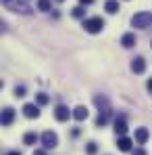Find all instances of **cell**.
Here are the masks:
<instances>
[{
    "mask_svg": "<svg viewBox=\"0 0 152 155\" xmlns=\"http://www.w3.org/2000/svg\"><path fill=\"white\" fill-rule=\"evenodd\" d=\"M2 2H4V4H6V6H8V4H11V2H13V0H2Z\"/></svg>",
    "mask_w": 152,
    "mask_h": 155,
    "instance_id": "obj_28",
    "label": "cell"
},
{
    "mask_svg": "<svg viewBox=\"0 0 152 155\" xmlns=\"http://www.w3.org/2000/svg\"><path fill=\"white\" fill-rule=\"evenodd\" d=\"M88 115H90V111H88L83 105H79V107H75V109H73V117H75L77 122H83V120H88Z\"/></svg>",
    "mask_w": 152,
    "mask_h": 155,
    "instance_id": "obj_12",
    "label": "cell"
},
{
    "mask_svg": "<svg viewBox=\"0 0 152 155\" xmlns=\"http://www.w3.org/2000/svg\"><path fill=\"white\" fill-rule=\"evenodd\" d=\"M115 132H117V136H125L127 134V122L123 115L115 120Z\"/></svg>",
    "mask_w": 152,
    "mask_h": 155,
    "instance_id": "obj_9",
    "label": "cell"
},
{
    "mask_svg": "<svg viewBox=\"0 0 152 155\" xmlns=\"http://www.w3.org/2000/svg\"><path fill=\"white\" fill-rule=\"evenodd\" d=\"M71 15H73V17H77V19H81V17L85 15V11H83V6H75V8L71 11Z\"/></svg>",
    "mask_w": 152,
    "mask_h": 155,
    "instance_id": "obj_19",
    "label": "cell"
},
{
    "mask_svg": "<svg viewBox=\"0 0 152 155\" xmlns=\"http://www.w3.org/2000/svg\"><path fill=\"white\" fill-rule=\"evenodd\" d=\"M146 86H148V90H150V92H152V78H150V80H148V84H146Z\"/></svg>",
    "mask_w": 152,
    "mask_h": 155,
    "instance_id": "obj_26",
    "label": "cell"
},
{
    "mask_svg": "<svg viewBox=\"0 0 152 155\" xmlns=\"http://www.w3.org/2000/svg\"><path fill=\"white\" fill-rule=\"evenodd\" d=\"M33 155H48V153H46L44 149H36V151H33Z\"/></svg>",
    "mask_w": 152,
    "mask_h": 155,
    "instance_id": "obj_24",
    "label": "cell"
},
{
    "mask_svg": "<svg viewBox=\"0 0 152 155\" xmlns=\"http://www.w3.org/2000/svg\"><path fill=\"white\" fill-rule=\"evenodd\" d=\"M121 44H123L125 48H131V46H135V34H131V31L123 34V38H121Z\"/></svg>",
    "mask_w": 152,
    "mask_h": 155,
    "instance_id": "obj_13",
    "label": "cell"
},
{
    "mask_svg": "<svg viewBox=\"0 0 152 155\" xmlns=\"http://www.w3.org/2000/svg\"><path fill=\"white\" fill-rule=\"evenodd\" d=\"M15 120V109L13 107H4L2 109V126H11Z\"/></svg>",
    "mask_w": 152,
    "mask_h": 155,
    "instance_id": "obj_8",
    "label": "cell"
},
{
    "mask_svg": "<svg viewBox=\"0 0 152 155\" xmlns=\"http://www.w3.org/2000/svg\"><path fill=\"white\" fill-rule=\"evenodd\" d=\"M42 145H44V149H54V147L58 145V136H56L52 130H46V132L42 134Z\"/></svg>",
    "mask_w": 152,
    "mask_h": 155,
    "instance_id": "obj_3",
    "label": "cell"
},
{
    "mask_svg": "<svg viewBox=\"0 0 152 155\" xmlns=\"http://www.w3.org/2000/svg\"><path fill=\"white\" fill-rule=\"evenodd\" d=\"M148 138H150L148 128H135V143H138V145H144Z\"/></svg>",
    "mask_w": 152,
    "mask_h": 155,
    "instance_id": "obj_10",
    "label": "cell"
},
{
    "mask_svg": "<svg viewBox=\"0 0 152 155\" xmlns=\"http://www.w3.org/2000/svg\"><path fill=\"white\" fill-rule=\"evenodd\" d=\"M54 117L58 122H67L69 117H73V111H69V107H65V105H58L54 109Z\"/></svg>",
    "mask_w": 152,
    "mask_h": 155,
    "instance_id": "obj_5",
    "label": "cell"
},
{
    "mask_svg": "<svg viewBox=\"0 0 152 155\" xmlns=\"http://www.w3.org/2000/svg\"><path fill=\"white\" fill-rule=\"evenodd\" d=\"M6 155H21V153H19V151H8Z\"/></svg>",
    "mask_w": 152,
    "mask_h": 155,
    "instance_id": "obj_27",
    "label": "cell"
},
{
    "mask_svg": "<svg viewBox=\"0 0 152 155\" xmlns=\"http://www.w3.org/2000/svg\"><path fill=\"white\" fill-rule=\"evenodd\" d=\"M131 145H133V140L131 138H127V136H119V140H117V147H119V151H131Z\"/></svg>",
    "mask_w": 152,
    "mask_h": 155,
    "instance_id": "obj_11",
    "label": "cell"
},
{
    "mask_svg": "<svg viewBox=\"0 0 152 155\" xmlns=\"http://www.w3.org/2000/svg\"><path fill=\"white\" fill-rule=\"evenodd\" d=\"M94 101H96V105H98V107H102V105L106 107V99H104V97H96Z\"/></svg>",
    "mask_w": 152,
    "mask_h": 155,
    "instance_id": "obj_22",
    "label": "cell"
},
{
    "mask_svg": "<svg viewBox=\"0 0 152 155\" xmlns=\"http://www.w3.org/2000/svg\"><path fill=\"white\" fill-rule=\"evenodd\" d=\"M36 101H38V105H48L50 97H48V94H44V92H40V94H36Z\"/></svg>",
    "mask_w": 152,
    "mask_h": 155,
    "instance_id": "obj_18",
    "label": "cell"
},
{
    "mask_svg": "<svg viewBox=\"0 0 152 155\" xmlns=\"http://www.w3.org/2000/svg\"><path fill=\"white\" fill-rule=\"evenodd\" d=\"M98 151V147H96V143H88V147H85V153L88 155H94Z\"/></svg>",
    "mask_w": 152,
    "mask_h": 155,
    "instance_id": "obj_20",
    "label": "cell"
},
{
    "mask_svg": "<svg viewBox=\"0 0 152 155\" xmlns=\"http://www.w3.org/2000/svg\"><path fill=\"white\" fill-rule=\"evenodd\" d=\"M23 143L29 145V147H31V145H36V143H38V134H36V132H27L25 136H23Z\"/></svg>",
    "mask_w": 152,
    "mask_h": 155,
    "instance_id": "obj_16",
    "label": "cell"
},
{
    "mask_svg": "<svg viewBox=\"0 0 152 155\" xmlns=\"http://www.w3.org/2000/svg\"><path fill=\"white\" fill-rule=\"evenodd\" d=\"M79 2H81V4H92L94 0H79Z\"/></svg>",
    "mask_w": 152,
    "mask_h": 155,
    "instance_id": "obj_25",
    "label": "cell"
},
{
    "mask_svg": "<svg viewBox=\"0 0 152 155\" xmlns=\"http://www.w3.org/2000/svg\"><path fill=\"white\" fill-rule=\"evenodd\" d=\"M131 71H133V74H144V71H146V61H144L142 57L131 59Z\"/></svg>",
    "mask_w": 152,
    "mask_h": 155,
    "instance_id": "obj_7",
    "label": "cell"
},
{
    "mask_svg": "<svg viewBox=\"0 0 152 155\" xmlns=\"http://www.w3.org/2000/svg\"><path fill=\"white\" fill-rule=\"evenodd\" d=\"M102 27H104V19H102V17L83 19V29H85L88 34H98V31H102Z\"/></svg>",
    "mask_w": 152,
    "mask_h": 155,
    "instance_id": "obj_2",
    "label": "cell"
},
{
    "mask_svg": "<svg viewBox=\"0 0 152 155\" xmlns=\"http://www.w3.org/2000/svg\"><path fill=\"white\" fill-rule=\"evenodd\" d=\"M23 115L29 117V120H33V117H40V107L36 103H27L23 105Z\"/></svg>",
    "mask_w": 152,
    "mask_h": 155,
    "instance_id": "obj_6",
    "label": "cell"
},
{
    "mask_svg": "<svg viewBox=\"0 0 152 155\" xmlns=\"http://www.w3.org/2000/svg\"><path fill=\"white\" fill-rule=\"evenodd\" d=\"M150 23H152V13H148V11H140L131 17V25L138 27V29H146V27H150Z\"/></svg>",
    "mask_w": 152,
    "mask_h": 155,
    "instance_id": "obj_1",
    "label": "cell"
},
{
    "mask_svg": "<svg viewBox=\"0 0 152 155\" xmlns=\"http://www.w3.org/2000/svg\"><path fill=\"white\" fill-rule=\"evenodd\" d=\"M108 120H110V111H108V109H104V111H100V115L96 117V126L100 128V126H104Z\"/></svg>",
    "mask_w": 152,
    "mask_h": 155,
    "instance_id": "obj_15",
    "label": "cell"
},
{
    "mask_svg": "<svg viewBox=\"0 0 152 155\" xmlns=\"http://www.w3.org/2000/svg\"><path fill=\"white\" fill-rule=\"evenodd\" d=\"M58 2H63V0H58Z\"/></svg>",
    "mask_w": 152,
    "mask_h": 155,
    "instance_id": "obj_29",
    "label": "cell"
},
{
    "mask_svg": "<svg viewBox=\"0 0 152 155\" xmlns=\"http://www.w3.org/2000/svg\"><path fill=\"white\" fill-rule=\"evenodd\" d=\"M38 8L44 11V13H48V11H52V2L50 0H38Z\"/></svg>",
    "mask_w": 152,
    "mask_h": 155,
    "instance_id": "obj_17",
    "label": "cell"
},
{
    "mask_svg": "<svg viewBox=\"0 0 152 155\" xmlns=\"http://www.w3.org/2000/svg\"><path fill=\"white\" fill-rule=\"evenodd\" d=\"M15 97H17V99L25 97V86H15Z\"/></svg>",
    "mask_w": 152,
    "mask_h": 155,
    "instance_id": "obj_21",
    "label": "cell"
},
{
    "mask_svg": "<svg viewBox=\"0 0 152 155\" xmlns=\"http://www.w3.org/2000/svg\"><path fill=\"white\" fill-rule=\"evenodd\" d=\"M8 8H13L15 13H21V15H29V13H31V6L25 4L23 0H13V2L8 4Z\"/></svg>",
    "mask_w": 152,
    "mask_h": 155,
    "instance_id": "obj_4",
    "label": "cell"
},
{
    "mask_svg": "<svg viewBox=\"0 0 152 155\" xmlns=\"http://www.w3.org/2000/svg\"><path fill=\"white\" fill-rule=\"evenodd\" d=\"M104 11H106L108 15H115V13L119 11V2H117V0H106V4H104Z\"/></svg>",
    "mask_w": 152,
    "mask_h": 155,
    "instance_id": "obj_14",
    "label": "cell"
},
{
    "mask_svg": "<svg viewBox=\"0 0 152 155\" xmlns=\"http://www.w3.org/2000/svg\"><path fill=\"white\" fill-rule=\"evenodd\" d=\"M131 155H148V153H146L142 147H138V149H133V151H131Z\"/></svg>",
    "mask_w": 152,
    "mask_h": 155,
    "instance_id": "obj_23",
    "label": "cell"
}]
</instances>
